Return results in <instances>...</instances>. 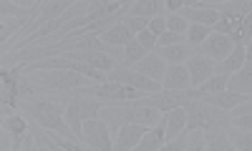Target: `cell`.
Wrapping results in <instances>:
<instances>
[{
	"mask_svg": "<svg viewBox=\"0 0 252 151\" xmlns=\"http://www.w3.org/2000/svg\"><path fill=\"white\" fill-rule=\"evenodd\" d=\"M31 114L33 119L46 128V131H53V134H61L66 139H73V131L66 121V109H61V106L51 98H43V101H33L31 103ZM76 141V139H73Z\"/></svg>",
	"mask_w": 252,
	"mask_h": 151,
	"instance_id": "1",
	"label": "cell"
},
{
	"mask_svg": "<svg viewBox=\"0 0 252 151\" xmlns=\"http://www.w3.org/2000/svg\"><path fill=\"white\" fill-rule=\"evenodd\" d=\"M35 81L46 89H56V91H76V89H86L94 81L81 76L76 71H35Z\"/></svg>",
	"mask_w": 252,
	"mask_h": 151,
	"instance_id": "2",
	"label": "cell"
},
{
	"mask_svg": "<svg viewBox=\"0 0 252 151\" xmlns=\"http://www.w3.org/2000/svg\"><path fill=\"white\" fill-rule=\"evenodd\" d=\"M106 81H111V83H121V86H129V89L141 91V93H146V96L164 91V89H161V83H157V81H152V78H146V76L136 73L134 68H126V66H116L114 71H109V73H106Z\"/></svg>",
	"mask_w": 252,
	"mask_h": 151,
	"instance_id": "3",
	"label": "cell"
},
{
	"mask_svg": "<svg viewBox=\"0 0 252 151\" xmlns=\"http://www.w3.org/2000/svg\"><path fill=\"white\" fill-rule=\"evenodd\" d=\"M126 109H109V114H116L119 119H124V123H136V126H146L152 128L161 121L164 114H159L157 109H152V106H141L139 101H121Z\"/></svg>",
	"mask_w": 252,
	"mask_h": 151,
	"instance_id": "4",
	"label": "cell"
},
{
	"mask_svg": "<svg viewBox=\"0 0 252 151\" xmlns=\"http://www.w3.org/2000/svg\"><path fill=\"white\" fill-rule=\"evenodd\" d=\"M184 111H187V131H212V128L217 126V109L215 106H209L204 103L202 98L199 101H192V103H187L184 106Z\"/></svg>",
	"mask_w": 252,
	"mask_h": 151,
	"instance_id": "5",
	"label": "cell"
},
{
	"mask_svg": "<svg viewBox=\"0 0 252 151\" xmlns=\"http://www.w3.org/2000/svg\"><path fill=\"white\" fill-rule=\"evenodd\" d=\"M83 144L91 146V151H114L111 126L101 119H91L83 123Z\"/></svg>",
	"mask_w": 252,
	"mask_h": 151,
	"instance_id": "6",
	"label": "cell"
},
{
	"mask_svg": "<svg viewBox=\"0 0 252 151\" xmlns=\"http://www.w3.org/2000/svg\"><path fill=\"white\" fill-rule=\"evenodd\" d=\"M235 46H237V43L229 38V35H222V33H215L212 30V35H209L202 46L197 48V53L207 56L209 60H215V66H217V63H222L229 53L235 51Z\"/></svg>",
	"mask_w": 252,
	"mask_h": 151,
	"instance_id": "7",
	"label": "cell"
},
{
	"mask_svg": "<svg viewBox=\"0 0 252 151\" xmlns=\"http://www.w3.org/2000/svg\"><path fill=\"white\" fill-rule=\"evenodd\" d=\"M184 66L189 71V78H192V89H199L202 83H207L215 76V60H209L207 56H202L197 51L192 53V58H189Z\"/></svg>",
	"mask_w": 252,
	"mask_h": 151,
	"instance_id": "8",
	"label": "cell"
},
{
	"mask_svg": "<svg viewBox=\"0 0 252 151\" xmlns=\"http://www.w3.org/2000/svg\"><path fill=\"white\" fill-rule=\"evenodd\" d=\"M149 131L146 126H136V123H121L116 139H114V151H134L139 146V141L144 139V134Z\"/></svg>",
	"mask_w": 252,
	"mask_h": 151,
	"instance_id": "9",
	"label": "cell"
},
{
	"mask_svg": "<svg viewBox=\"0 0 252 151\" xmlns=\"http://www.w3.org/2000/svg\"><path fill=\"white\" fill-rule=\"evenodd\" d=\"M166 68H169V66H166V60H161L159 53H146L144 60H139L136 66H134L136 73H141V76H146V78H152V81H157V83H164Z\"/></svg>",
	"mask_w": 252,
	"mask_h": 151,
	"instance_id": "10",
	"label": "cell"
},
{
	"mask_svg": "<svg viewBox=\"0 0 252 151\" xmlns=\"http://www.w3.org/2000/svg\"><path fill=\"white\" fill-rule=\"evenodd\" d=\"M184 20H189V23H197V26H207V28H215L217 26V20L222 18L220 10L212 8V3H207V8H182L179 13Z\"/></svg>",
	"mask_w": 252,
	"mask_h": 151,
	"instance_id": "11",
	"label": "cell"
},
{
	"mask_svg": "<svg viewBox=\"0 0 252 151\" xmlns=\"http://www.w3.org/2000/svg\"><path fill=\"white\" fill-rule=\"evenodd\" d=\"M164 91H189L192 89V78H189L187 66H169L161 83Z\"/></svg>",
	"mask_w": 252,
	"mask_h": 151,
	"instance_id": "12",
	"label": "cell"
},
{
	"mask_svg": "<svg viewBox=\"0 0 252 151\" xmlns=\"http://www.w3.org/2000/svg\"><path fill=\"white\" fill-rule=\"evenodd\" d=\"M164 144H166V116H161V121L144 134V139L139 141L134 151H159Z\"/></svg>",
	"mask_w": 252,
	"mask_h": 151,
	"instance_id": "13",
	"label": "cell"
},
{
	"mask_svg": "<svg viewBox=\"0 0 252 151\" xmlns=\"http://www.w3.org/2000/svg\"><path fill=\"white\" fill-rule=\"evenodd\" d=\"M98 38H101L103 43H106L109 48H114V51H116V48H119V51H124V48L129 46V43H131L136 35H134L129 28H126V26H124V20H121V23H116V26H114V28H109L106 33H101Z\"/></svg>",
	"mask_w": 252,
	"mask_h": 151,
	"instance_id": "14",
	"label": "cell"
},
{
	"mask_svg": "<svg viewBox=\"0 0 252 151\" xmlns=\"http://www.w3.org/2000/svg\"><path fill=\"white\" fill-rule=\"evenodd\" d=\"M227 91H232V93H242V96L252 98V60H247V63H245V66H242L235 76H229Z\"/></svg>",
	"mask_w": 252,
	"mask_h": 151,
	"instance_id": "15",
	"label": "cell"
},
{
	"mask_svg": "<svg viewBox=\"0 0 252 151\" xmlns=\"http://www.w3.org/2000/svg\"><path fill=\"white\" fill-rule=\"evenodd\" d=\"M204 103H209V106H215L217 111H232V109H237V106H242L245 101H250L247 96H242V93H232V91H222V93H209V96H204L202 98Z\"/></svg>",
	"mask_w": 252,
	"mask_h": 151,
	"instance_id": "16",
	"label": "cell"
},
{
	"mask_svg": "<svg viewBox=\"0 0 252 151\" xmlns=\"http://www.w3.org/2000/svg\"><path fill=\"white\" fill-rule=\"evenodd\" d=\"M245 63H247V51H245V46H240V43H237L235 51L229 53L222 63H217V66H215V73H220V76H235L245 66Z\"/></svg>",
	"mask_w": 252,
	"mask_h": 151,
	"instance_id": "17",
	"label": "cell"
},
{
	"mask_svg": "<svg viewBox=\"0 0 252 151\" xmlns=\"http://www.w3.org/2000/svg\"><path fill=\"white\" fill-rule=\"evenodd\" d=\"M154 53L161 56V60H166V66H184L192 58V46L189 43H179V46H166V48H157Z\"/></svg>",
	"mask_w": 252,
	"mask_h": 151,
	"instance_id": "18",
	"label": "cell"
},
{
	"mask_svg": "<svg viewBox=\"0 0 252 151\" xmlns=\"http://www.w3.org/2000/svg\"><path fill=\"white\" fill-rule=\"evenodd\" d=\"M164 10H166V5L161 3V0H134L129 15L152 20V18H157V15H164Z\"/></svg>",
	"mask_w": 252,
	"mask_h": 151,
	"instance_id": "19",
	"label": "cell"
},
{
	"mask_svg": "<svg viewBox=\"0 0 252 151\" xmlns=\"http://www.w3.org/2000/svg\"><path fill=\"white\" fill-rule=\"evenodd\" d=\"M164 116H166V141H172L187 131V111L184 109H174Z\"/></svg>",
	"mask_w": 252,
	"mask_h": 151,
	"instance_id": "20",
	"label": "cell"
},
{
	"mask_svg": "<svg viewBox=\"0 0 252 151\" xmlns=\"http://www.w3.org/2000/svg\"><path fill=\"white\" fill-rule=\"evenodd\" d=\"M215 10H220V15H229V18H247L252 13V3H212Z\"/></svg>",
	"mask_w": 252,
	"mask_h": 151,
	"instance_id": "21",
	"label": "cell"
},
{
	"mask_svg": "<svg viewBox=\"0 0 252 151\" xmlns=\"http://www.w3.org/2000/svg\"><path fill=\"white\" fill-rule=\"evenodd\" d=\"M144 56H146V51L139 46V40L134 38L129 46L124 48V56H121V66H126V68H134L139 60H144Z\"/></svg>",
	"mask_w": 252,
	"mask_h": 151,
	"instance_id": "22",
	"label": "cell"
},
{
	"mask_svg": "<svg viewBox=\"0 0 252 151\" xmlns=\"http://www.w3.org/2000/svg\"><path fill=\"white\" fill-rule=\"evenodd\" d=\"M212 35V28H207V26H197V23H189V30H187V43L192 48H199L202 43Z\"/></svg>",
	"mask_w": 252,
	"mask_h": 151,
	"instance_id": "23",
	"label": "cell"
},
{
	"mask_svg": "<svg viewBox=\"0 0 252 151\" xmlns=\"http://www.w3.org/2000/svg\"><path fill=\"white\" fill-rule=\"evenodd\" d=\"M227 83H229V76H220V73H215L207 83L199 86V93H202V98L209 96V93H222V91H227Z\"/></svg>",
	"mask_w": 252,
	"mask_h": 151,
	"instance_id": "24",
	"label": "cell"
},
{
	"mask_svg": "<svg viewBox=\"0 0 252 151\" xmlns=\"http://www.w3.org/2000/svg\"><path fill=\"white\" fill-rule=\"evenodd\" d=\"M207 151H237L235 149V144L229 141V136L227 134H209L207 136Z\"/></svg>",
	"mask_w": 252,
	"mask_h": 151,
	"instance_id": "25",
	"label": "cell"
},
{
	"mask_svg": "<svg viewBox=\"0 0 252 151\" xmlns=\"http://www.w3.org/2000/svg\"><path fill=\"white\" fill-rule=\"evenodd\" d=\"M227 136H229V141L235 144L237 151H252V131H237V128H229Z\"/></svg>",
	"mask_w": 252,
	"mask_h": 151,
	"instance_id": "26",
	"label": "cell"
},
{
	"mask_svg": "<svg viewBox=\"0 0 252 151\" xmlns=\"http://www.w3.org/2000/svg\"><path fill=\"white\" fill-rule=\"evenodd\" d=\"M31 20H23V18H10V20H3V30H0V43L3 48L8 46V38H13V33L20 28V26H28Z\"/></svg>",
	"mask_w": 252,
	"mask_h": 151,
	"instance_id": "27",
	"label": "cell"
},
{
	"mask_svg": "<svg viewBox=\"0 0 252 151\" xmlns=\"http://www.w3.org/2000/svg\"><path fill=\"white\" fill-rule=\"evenodd\" d=\"M250 38H252V13H250L247 18L240 20V28H237V33L232 35V40L240 43V46H247Z\"/></svg>",
	"mask_w": 252,
	"mask_h": 151,
	"instance_id": "28",
	"label": "cell"
},
{
	"mask_svg": "<svg viewBox=\"0 0 252 151\" xmlns=\"http://www.w3.org/2000/svg\"><path fill=\"white\" fill-rule=\"evenodd\" d=\"M48 139H51V144H56L61 151H86L78 141H73V139H66V136H61V134H53V131H48Z\"/></svg>",
	"mask_w": 252,
	"mask_h": 151,
	"instance_id": "29",
	"label": "cell"
},
{
	"mask_svg": "<svg viewBox=\"0 0 252 151\" xmlns=\"http://www.w3.org/2000/svg\"><path fill=\"white\" fill-rule=\"evenodd\" d=\"M184 151H207V134L204 131H189Z\"/></svg>",
	"mask_w": 252,
	"mask_h": 151,
	"instance_id": "30",
	"label": "cell"
},
{
	"mask_svg": "<svg viewBox=\"0 0 252 151\" xmlns=\"http://www.w3.org/2000/svg\"><path fill=\"white\" fill-rule=\"evenodd\" d=\"M166 30L179 33V35H187V30H189V20H184L179 13H177V15H166Z\"/></svg>",
	"mask_w": 252,
	"mask_h": 151,
	"instance_id": "31",
	"label": "cell"
},
{
	"mask_svg": "<svg viewBox=\"0 0 252 151\" xmlns=\"http://www.w3.org/2000/svg\"><path fill=\"white\" fill-rule=\"evenodd\" d=\"M124 26L129 28L134 35H139L144 30H149V20H146V18H136V15H126L124 18Z\"/></svg>",
	"mask_w": 252,
	"mask_h": 151,
	"instance_id": "32",
	"label": "cell"
},
{
	"mask_svg": "<svg viewBox=\"0 0 252 151\" xmlns=\"http://www.w3.org/2000/svg\"><path fill=\"white\" fill-rule=\"evenodd\" d=\"M179 43H187V35H179V33H172V30H166L164 35H159V40H157V48H166V46H179Z\"/></svg>",
	"mask_w": 252,
	"mask_h": 151,
	"instance_id": "33",
	"label": "cell"
},
{
	"mask_svg": "<svg viewBox=\"0 0 252 151\" xmlns=\"http://www.w3.org/2000/svg\"><path fill=\"white\" fill-rule=\"evenodd\" d=\"M136 40H139V46H141L146 53H154V51H157V40H159V38H157L152 30H144V33H139V35H136Z\"/></svg>",
	"mask_w": 252,
	"mask_h": 151,
	"instance_id": "34",
	"label": "cell"
},
{
	"mask_svg": "<svg viewBox=\"0 0 252 151\" xmlns=\"http://www.w3.org/2000/svg\"><path fill=\"white\" fill-rule=\"evenodd\" d=\"M229 128H237V131H252V114L229 119Z\"/></svg>",
	"mask_w": 252,
	"mask_h": 151,
	"instance_id": "35",
	"label": "cell"
},
{
	"mask_svg": "<svg viewBox=\"0 0 252 151\" xmlns=\"http://www.w3.org/2000/svg\"><path fill=\"white\" fill-rule=\"evenodd\" d=\"M187 139H189V131H184L182 136H177V139H172V141H166L159 151H184V146H187Z\"/></svg>",
	"mask_w": 252,
	"mask_h": 151,
	"instance_id": "36",
	"label": "cell"
},
{
	"mask_svg": "<svg viewBox=\"0 0 252 151\" xmlns=\"http://www.w3.org/2000/svg\"><path fill=\"white\" fill-rule=\"evenodd\" d=\"M149 30L159 38V35H164L166 33V15H157V18H152L149 20Z\"/></svg>",
	"mask_w": 252,
	"mask_h": 151,
	"instance_id": "37",
	"label": "cell"
},
{
	"mask_svg": "<svg viewBox=\"0 0 252 151\" xmlns=\"http://www.w3.org/2000/svg\"><path fill=\"white\" fill-rule=\"evenodd\" d=\"M166 13H169V15H177V10H182L187 3H182V0H166Z\"/></svg>",
	"mask_w": 252,
	"mask_h": 151,
	"instance_id": "38",
	"label": "cell"
},
{
	"mask_svg": "<svg viewBox=\"0 0 252 151\" xmlns=\"http://www.w3.org/2000/svg\"><path fill=\"white\" fill-rule=\"evenodd\" d=\"M245 51H247V60H252V38H250V43L245 46Z\"/></svg>",
	"mask_w": 252,
	"mask_h": 151,
	"instance_id": "39",
	"label": "cell"
}]
</instances>
